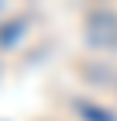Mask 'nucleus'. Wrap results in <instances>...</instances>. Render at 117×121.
<instances>
[{
	"label": "nucleus",
	"mask_w": 117,
	"mask_h": 121,
	"mask_svg": "<svg viewBox=\"0 0 117 121\" xmlns=\"http://www.w3.org/2000/svg\"><path fill=\"white\" fill-rule=\"evenodd\" d=\"M83 38L90 48L114 52L117 48V10L110 7H90L83 17Z\"/></svg>",
	"instance_id": "1"
},
{
	"label": "nucleus",
	"mask_w": 117,
	"mask_h": 121,
	"mask_svg": "<svg viewBox=\"0 0 117 121\" xmlns=\"http://www.w3.org/2000/svg\"><path fill=\"white\" fill-rule=\"evenodd\" d=\"M76 111H79L83 121H117L107 107H100V104H90V100H76Z\"/></svg>",
	"instance_id": "2"
},
{
	"label": "nucleus",
	"mask_w": 117,
	"mask_h": 121,
	"mask_svg": "<svg viewBox=\"0 0 117 121\" xmlns=\"http://www.w3.org/2000/svg\"><path fill=\"white\" fill-rule=\"evenodd\" d=\"M21 35H24V17H10V21H4V24H0V48L14 45Z\"/></svg>",
	"instance_id": "3"
}]
</instances>
